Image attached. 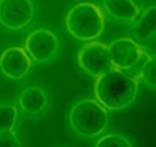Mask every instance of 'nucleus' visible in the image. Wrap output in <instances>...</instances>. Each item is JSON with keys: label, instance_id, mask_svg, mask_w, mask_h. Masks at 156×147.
I'll use <instances>...</instances> for the list:
<instances>
[{"label": "nucleus", "instance_id": "obj_12", "mask_svg": "<svg viewBox=\"0 0 156 147\" xmlns=\"http://www.w3.org/2000/svg\"><path fill=\"white\" fill-rule=\"evenodd\" d=\"M137 78L146 86L156 88V56L146 58Z\"/></svg>", "mask_w": 156, "mask_h": 147}, {"label": "nucleus", "instance_id": "obj_1", "mask_svg": "<svg viewBox=\"0 0 156 147\" xmlns=\"http://www.w3.org/2000/svg\"><path fill=\"white\" fill-rule=\"evenodd\" d=\"M139 79L113 69L97 79L95 96L109 111H118L130 106L137 96Z\"/></svg>", "mask_w": 156, "mask_h": 147}, {"label": "nucleus", "instance_id": "obj_2", "mask_svg": "<svg viewBox=\"0 0 156 147\" xmlns=\"http://www.w3.org/2000/svg\"><path fill=\"white\" fill-rule=\"evenodd\" d=\"M69 122L73 131L79 136L88 138L99 136L109 125L108 110L97 100H82L71 109Z\"/></svg>", "mask_w": 156, "mask_h": 147}, {"label": "nucleus", "instance_id": "obj_9", "mask_svg": "<svg viewBox=\"0 0 156 147\" xmlns=\"http://www.w3.org/2000/svg\"><path fill=\"white\" fill-rule=\"evenodd\" d=\"M18 102L24 112L31 115H37L45 109L48 105V97L42 89L32 86L26 88L21 93Z\"/></svg>", "mask_w": 156, "mask_h": 147}, {"label": "nucleus", "instance_id": "obj_15", "mask_svg": "<svg viewBox=\"0 0 156 147\" xmlns=\"http://www.w3.org/2000/svg\"><path fill=\"white\" fill-rule=\"evenodd\" d=\"M0 147H21L14 132H0Z\"/></svg>", "mask_w": 156, "mask_h": 147}, {"label": "nucleus", "instance_id": "obj_8", "mask_svg": "<svg viewBox=\"0 0 156 147\" xmlns=\"http://www.w3.org/2000/svg\"><path fill=\"white\" fill-rule=\"evenodd\" d=\"M31 58L24 48H9L2 52L0 59V68L6 77L18 80L29 72L31 66Z\"/></svg>", "mask_w": 156, "mask_h": 147}, {"label": "nucleus", "instance_id": "obj_10", "mask_svg": "<svg viewBox=\"0 0 156 147\" xmlns=\"http://www.w3.org/2000/svg\"><path fill=\"white\" fill-rule=\"evenodd\" d=\"M104 7L114 18L124 21L135 20L140 13V9L131 0H106Z\"/></svg>", "mask_w": 156, "mask_h": 147}, {"label": "nucleus", "instance_id": "obj_11", "mask_svg": "<svg viewBox=\"0 0 156 147\" xmlns=\"http://www.w3.org/2000/svg\"><path fill=\"white\" fill-rule=\"evenodd\" d=\"M132 32L140 41H145L151 38L156 33V6H151L145 9L140 18L135 22L132 27Z\"/></svg>", "mask_w": 156, "mask_h": 147}, {"label": "nucleus", "instance_id": "obj_3", "mask_svg": "<svg viewBox=\"0 0 156 147\" xmlns=\"http://www.w3.org/2000/svg\"><path fill=\"white\" fill-rule=\"evenodd\" d=\"M66 25L75 38L90 42L102 34L105 27V15L98 5L82 2L69 10Z\"/></svg>", "mask_w": 156, "mask_h": 147}, {"label": "nucleus", "instance_id": "obj_7", "mask_svg": "<svg viewBox=\"0 0 156 147\" xmlns=\"http://www.w3.org/2000/svg\"><path fill=\"white\" fill-rule=\"evenodd\" d=\"M58 49V38L51 31L37 29L27 36L25 51L29 56L37 63L48 61Z\"/></svg>", "mask_w": 156, "mask_h": 147}, {"label": "nucleus", "instance_id": "obj_14", "mask_svg": "<svg viewBox=\"0 0 156 147\" xmlns=\"http://www.w3.org/2000/svg\"><path fill=\"white\" fill-rule=\"evenodd\" d=\"M95 147H133L125 136L119 133H110L98 140Z\"/></svg>", "mask_w": 156, "mask_h": 147}, {"label": "nucleus", "instance_id": "obj_4", "mask_svg": "<svg viewBox=\"0 0 156 147\" xmlns=\"http://www.w3.org/2000/svg\"><path fill=\"white\" fill-rule=\"evenodd\" d=\"M78 63L90 76L98 79L112 71L109 45L99 41L87 42L78 52Z\"/></svg>", "mask_w": 156, "mask_h": 147}, {"label": "nucleus", "instance_id": "obj_6", "mask_svg": "<svg viewBox=\"0 0 156 147\" xmlns=\"http://www.w3.org/2000/svg\"><path fill=\"white\" fill-rule=\"evenodd\" d=\"M0 4V19L9 29H20L34 17V7L28 0H2Z\"/></svg>", "mask_w": 156, "mask_h": 147}, {"label": "nucleus", "instance_id": "obj_5", "mask_svg": "<svg viewBox=\"0 0 156 147\" xmlns=\"http://www.w3.org/2000/svg\"><path fill=\"white\" fill-rule=\"evenodd\" d=\"M109 48L113 66L122 72L135 68L144 56H149L140 45L131 38L116 39L110 43Z\"/></svg>", "mask_w": 156, "mask_h": 147}, {"label": "nucleus", "instance_id": "obj_13", "mask_svg": "<svg viewBox=\"0 0 156 147\" xmlns=\"http://www.w3.org/2000/svg\"><path fill=\"white\" fill-rule=\"evenodd\" d=\"M17 120V110L12 105L0 107V132H12Z\"/></svg>", "mask_w": 156, "mask_h": 147}]
</instances>
